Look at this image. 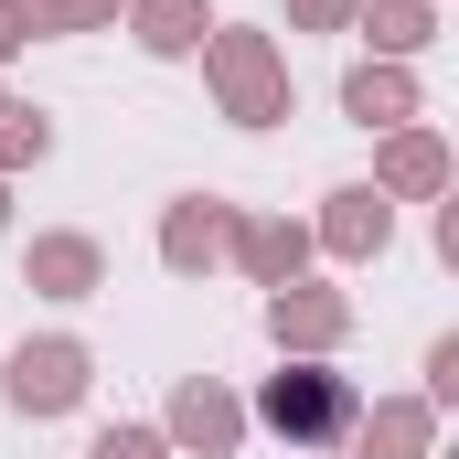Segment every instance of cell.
<instances>
[{"label": "cell", "instance_id": "1", "mask_svg": "<svg viewBox=\"0 0 459 459\" xmlns=\"http://www.w3.org/2000/svg\"><path fill=\"white\" fill-rule=\"evenodd\" d=\"M267 417H299V428H332V417H342V395H332V385H278V395H267Z\"/></svg>", "mask_w": 459, "mask_h": 459}]
</instances>
